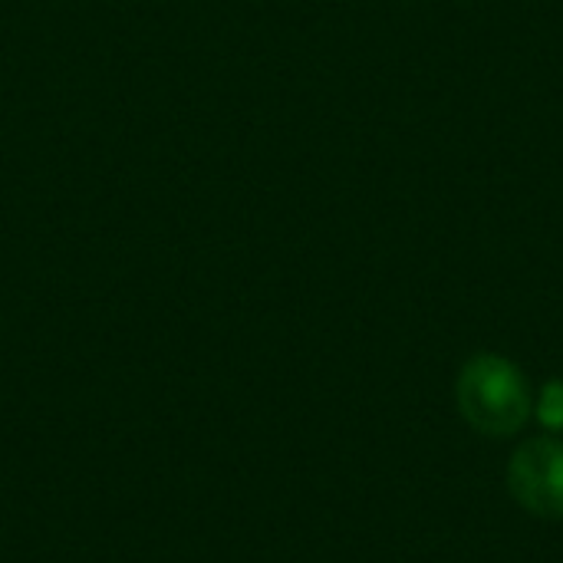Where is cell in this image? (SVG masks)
<instances>
[{"mask_svg": "<svg viewBox=\"0 0 563 563\" xmlns=\"http://www.w3.org/2000/svg\"><path fill=\"white\" fill-rule=\"evenodd\" d=\"M511 495L541 518H563V442L531 439L508 468Z\"/></svg>", "mask_w": 563, "mask_h": 563, "instance_id": "cell-2", "label": "cell"}, {"mask_svg": "<svg viewBox=\"0 0 563 563\" xmlns=\"http://www.w3.org/2000/svg\"><path fill=\"white\" fill-rule=\"evenodd\" d=\"M462 416L485 435H511L531 412V393L518 366L501 356H475L459 376Z\"/></svg>", "mask_w": 563, "mask_h": 563, "instance_id": "cell-1", "label": "cell"}, {"mask_svg": "<svg viewBox=\"0 0 563 563\" xmlns=\"http://www.w3.org/2000/svg\"><path fill=\"white\" fill-rule=\"evenodd\" d=\"M538 416L548 429L561 432L563 429V383H548L538 402Z\"/></svg>", "mask_w": 563, "mask_h": 563, "instance_id": "cell-3", "label": "cell"}]
</instances>
